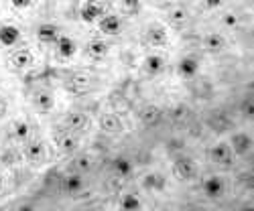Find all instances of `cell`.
I'll list each match as a JSON object with an SVG mask.
<instances>
[{"label": "cell", "instance_id": "6da1fadb", "mask_svg": "<svg viewBox=\"0 0 254 211\" xmlns=\"http://www.w3.org/2000/svg\"><path fill=\"white\" fill-rule=\"evenodd\" d=\"M173 171L181 181H193L197 177V164L191 157H177L173 162Z\"/></svg>", "mask_w": 254, "mask_h": 211}, {"label": "cell", "instance_id": "7a4b0ae2", "mask_svg": "<svg viewBox=\"0 0 254 211\" xmlns=\"http://www.w3.org/2000/svg\"><path fill=\"white\" fill-rule=\"evenodd\" d=\"M209 160L214 162V164H220V166H230L232 160H234V153H232L230 144L224 142V140L211 144V149H209Z\"/></svg>", "mask_w": 254, "mask_h": 211}, {"label": "cell", "instance_id": "3957f363", "mask_svg": "<svg viewBox=\"0 0 254 211\" xmlns=\"http://www.w3.org/2000/svg\"><path fill=\"white\" fill-rule=\"evenodd\" d=\"M25 157L31 162H43L47 158V146L41 138H29L25 140Z\"/></svg>", "mask_w": 254, "mask_h": 211}, {"label": "cell", "instance_id": "277c9868", "mask_svg": "<svg viewBox=\"0 0 254 211\" xmlns=\"http://www.w3.org/2000/svg\"><path fill=\"white\" fill-rule=\"evenodd\" d=\"M8 61H10V65L14 69H29V67H33V63H35V55H33V51L29 47H18V49H14L10 53Z\"/></svg>", "mask_w": 254, "mask_h": 211}, {"label": "cell", "instance_id": "5b68a950", "mask_svg": "<svg viewBox=\"0 0 254 211\" xmlns=\"http://www.w3.org/2000/svg\"><path fill=\"white\" fill-rule=\"evenodd\" d=\"M67 86H69V90H73L77 94H86L94 88V77L86 71H75V73L69 75Z\"/></svg>", "mask_w": 254, "mask_h": 211}, {"label": "cell", "instance_id": "8992f818", "mask_svg": "<svg viewBox=\"0 0 254 211\" xmlns=\"http://www.w3.org/2000/svg\"><path fill=\"white\" fill-rule=\"evenodd\" d=\"M201 187H203V193H205L209 199H220V197L226 195V181H224V177H220V175L207 177Z\"/></svg>", "mask_w": 254, "mask_h": 211}, {"label": "cell", "instance_id": "52a82bcc", "mask_svg": "<svg viewBox=\"0 0 254 211\" xmlns=\"http://www.w3.org/2000/svg\"><path fill=\"white\" fill-rule=\"evenodd\" d=\"M199 71V59L195 55H183L177 61V73L183 79H193Z\"/></svg>", "mask_w": 254, "mask_h": 211}, {"label": "cell", "instance_id": "ba28073f", "mask_svg": "<svg viewBox=\"0 0 254 211\" xmlns=\"http://www.w3.org/2000/svg\"><path fill=\"white\" fill-rule=\"evenodd\" d=\"M144 39H146V43H149L151 47H163V45H167L169 33H167V29H165L163 25L153 23V25L146 27V31H144Z\"/></svg>", "mask_w": 254, "mask_h": 211}, {"label": "cell", "instance_id": "9c48e42d", "mask_svg": "<svg viewBox=\"0 0 254 211\" xmlns=\"http://www.w3.org/2000/svg\"><path fill=\"white\" fill-rule=\"evenodd\" d=\"M106 12H104V6L98 2V0H86L81 6H79V18L83 23H94V20L102 18Z\"/></svg>", "mask_w": 254, "mask_h": 211}, {"label": "cell", "instance_id": "30bf717a", "mask_svg": "<svg viewBox=\"0 0 254 211\" xmlns=\"http://www.w3.org/2000/svg\"><path fill=\"white\" fill-rule=\"evenodd\" d=\"M228 144H230L232 153H234L236 157H244V155H248V153L252 151V138H250V134H246V132L232 134V138H230Z\"/></svg>", "mask_w": 254, "mask_h": 211}, {"label": "cell", "instance_id": "8fae6325", "mask_svg": "<svg viewBox=\"0 0 254 211\" xmlns=\"http://www.w3.org/2000/svg\"><path fill=\"white\" fill-rule=\"evenodd\" d=\"M37 39L41 41V43H45V45H55V41L59 39L61 35V29L55 25V23H41L35 31Z\"/></svg>", "mask_w": 254, "mask_h": 211}, {"label": "cell", "instance_id": "7c38bea8", "mask_svg": "<svg viewBox=\"0 0 254 211\" xmlns=\"http://www.w3.org/2000/svg\"><path fill=\"white\" fill-rule=\"evenodd\" d=\"M20 41V29L12 23H2L0 25V45L2 47H14Z\"/></svg>", "mask_w": 254, "mask_h": 211}, {"label": "cell", "instance_id": "4fadbf2b", "mask_svg": "<svg viewBox=\"0 0 254 211\" xmlns=\"http://www.w3.org/2000/svg\"><path fill=\"white\" fill-rule=\"evenodd\" d=\"M55 53L61 57V59H71L75 53H77V43L67 37V35H59V39L55 41Z\"/></svg>", "mask_w": 254, "mask_h": 211}, {"label": "cell", "instance_id": "5bb4252c", "mask_svg": "<svg viewBox=\"0 0 254 211\" xmlns=\"http://www.w3.org/2000/svg\"><path fill=\"white\" fill-rule=\"evenodd\" d=\"M83 177H81V173H75V171H71L69 175H65L61 179V189L65 191L67 195H77V193H81L83 191Z\"/></svg>", "mask_w": 254, "mask_h": 211}, {"label": "cell", "instance_id": "9a60e30c", "mask_svg": "<svg viewBox=\"0 0 254 211\" xmlns=\"http://www.w3.org/2000/svg\"><path fill=\"white\" fill-rule=\"evenodd\" d=\"M98 122H100V128L106 134H120L122 132V120L114 112H104Z\"/></svg>", "mask_w": 254, "mask_h": 211}, {"label": "cell", "instance_id": "2e32d148", "mask_svg": "<svg viewBox=\"0 0 254 211\" xmlns=\"http://www.w3.org/2000/svg\"><path fill=\"white\" fill-rule=\"evenodd\" d=\"M138 118L144 126H157L163 122V110L159 106H144V108L138 112Z\"/></svg>", "mask_w": 254, "mask_h": 211}, {"label": "cell", "instance_id": "e0dca14e", "mask_svg": "<svg viewBox=\"0 0 254 211\" xmlns=\"http://www.w3.org/2000/svg\"><path fill=\"white\" fill-rule=\"evenodd\" d=\"M203 49L207 51V53H222L224 49H226V39H224V35H220V33H207L205 37H203Z\"/></svg>", "mask_w": 254, "mask_h": 211}, {"label": "cell", "instance_id": "ac0fdd59", "mask_svg": "<svg viewBox=\"0 0 254 211\" xmlns=\"http://www.w3.org/2000/svg\"><path fill=\"white\" fill-rule=\"evenodd\" d=\"M120 29H122V20H120L118 14H104V16L100 18V31H102L104 35L114 37V35L120 33Z\"/></svg>", "mask_w": 254, "mask_h": 211}, {"label": "cell", "instance_id": "d6986e66", "mask_svg": "<svg viewBox=\"0 0 254 211\" xmlns=\"http://www.w3.org/2000/svg\"><path fill=\"white\" fill-rule=\"evenodd\" d=\"M33 104H35V108L41 110V112H49L53 110V106H55V98L49 90H37L33 94Z\"/></svg>", "mask_w": 254, "mask_h": 211}, {"label": "cell", "instance_id": "ffe728a7", "mask_svg": "<svg viewBox=\"0 0 254 211\" xmlns=\"http://www.w3.org/2000/svg\"><path fill=\"white\" fill-rule=\"evenodd\" d=\"M57 146H59V151L61 153H65V155H73L77 149H79V140L73 132H61L57 136Z\"/></svg>", "mask_w": 254, "mask_h": 211}, {"label": "cell", "instance_id": "44dd1931", "mask_svg": "<svg viewBox=\"0 0 254 211\" xmlns=\"http://www.w3.org/2000/svg\"><path fill=\"white\" fill-rule=\"evenodd\" d=\"M65 126H67V130L79 132L88 126V116L83 112H79V110H71V112L65 114Z\"/></svg>", "mask_w": 254, "mask_h": 211}, {"label": "cell", "instance_id": "7402d4cb", "mask_svg": "<svg viewBox=\"0 0 254 211\" xmlns=\"http://www.w3.org/2000/svg\"><path fill=\"white\" fill-rule=\"evenodd\" d=\"M86 53L92 59H104V57H108V53H110V45L106 43V41H102V39H94L86 45Z\"/></svg>", "mask_w": 254, "mask_h": 211}, {"label": "cell", "instance_id": "603a6c76", "mask_svg": "<svg viewBox=\"0 0 254 211\" xmlns=\"http://www.w3.org/2000/svg\"><path fill=\"white\" fill-rule=\"evenodd\" d=\"M142 67H144L146 73L159 75V73H163V69H165V59H163L161 55H157V53H151V55H146V57L142 59Z\"/></svg>", "mask_w": 254, "mask_h": 211}, {"label": "cell", "instance_id": "cb8c5ba5", "mask_svg": "<svg viewBox=\"0 0 254 211\" xmlns=\"http://www.w3.org/2000/svg\"><path fill=\"white\" fill-rule=\"evenodd\" d=\"M10 136L18 142H25L31 138V124L27 120H14L10 124Z\"/></svg>", "mask_w": 254, "mask_h": 211}, {"label": "cell", "instance_id": "d4e9b609", "mask_svg": "<svg viewBox=\"0 0 254 211\" xmlns=\"http://www.w3.org/2000/svg\"><path fill=\"white\" fill-rule=\"evenodd\" d=\"M167 185V179L163 173H146L142 177V187L146 191H163Z\"/></svg>", "mask_w": 254, "mask_h": 211}, {"label": "cell", "instance_id": "484cf974", "mask_svg": "<svg viewBox=\"0 0 254 211\" xmlns=\"http://www.w3.org/2000/svg\"><path fill=\"white\" fill-rule=\"evenodd\" d=\"M69 166H71V171H75V173H90L92 168H94V158L90 157V155H75L73 158H71V162H69Z\"/></svg>", "mask_w": 254, "mask_h": 211}, {"label": "cell", "instance_id": "4316f807", "mask_svg": "<svg viewBox=\"0 0 254 211\" xmlns=\"http://www.w3.org/2000/svg\"><path fill=\"white\" fill-rule=\"evenodd\" d=\"M112 168H114V173H116L118 177H122V179H128V177L134 173V164H132V160H130V158H126V157H118V158H114Z\"/></svg>", "mask_w": 254, "mask_h": 211}, {"label": "cell", "instance_id": "83f0119b", "mask_svg": "<svg viewBox=\"0 0 254 211\" xmlns=\"http://www.w3.org/2000/svg\"><path fill=\"white\" fill-rule=\"evenodd\" d=\"M167 20L173 27H183V25H187V20H189V10L185 6H173L171 10L167 12Z\"/></svg>", "mask_w": 254, "mask_h": 211}, {"label": "cell", "instance_id": "f1b7e54d", "mask_svg": "<svg viewBox=\"0 0 254 211\" xmlns=\"http://www.w3.org/2000/svg\"><path fill=\"white\" fill-rule=\"evenodd\" d=\"M142 203H140V199L134 195V193H126V195H122V199H120V207L124 209V211H134V209H138Z\"/></svg>", "mask_w": 254, "mask_h": 211}, {"label": "cell", "instance_id": "f546056e", "mask_svg": "<svg viewBox=\"0 0 254 211\" xmlns=\"http://www.w3.org/2000/svg\"><path fill=\"white\" fill-rule=\"evenodd\" d=\"M222 25L228 27V29H236V27L240 25V18H238V14H234V12H226V14L222 16Z\"/></svg>", "mask_w": 254, "mask_h": 211}, {"label": "cell", "instance_id": "4dcf8cb0", "mask_svg": "<svg viewBox=\"0 0 254 211\" xmlns=\"http://www.w3.org/2000/svg\"><path fill=\"white\" fill-rule=\"evenodd\" d=\"M242 114H244V118H248V120L254 118V102H252V98H246V100H244V104H242Z\"/></svg>", "mask_w": 254, "mask_h": 211}, {"label": "cell", "instance_id": "1f68e13d", "mask_svg": "<svg viewBox=\"0 0 254 211\" xmlns=\"http://www.w3.org/2000/svg\"><path fill=\"white\" fill-rule=\"evenodd\" d=\"M120 4L126 10H138L140 8V0H120Z\"/></svg>", "mask_w": 254, "mask_h": 211}, {"label": "cell", "instance_id": "d6a6232c", "mask_svg": "<svg viewBox=\"0 0 254 211\" xmlns=\"http://www.w3.org/2000/svg\"><path fill=\"white\" fill-rule=\"evenodd\" d=\"M201 2H203V6H205V8L214 10V8H220V6L224 4V0H201Z\"/></svg>", "mask_w": 254, "mask_h": 211}, {"label": "cell", "instance_id": "836d02e7", "mask_svg": "<svg viewBox=\"0 0 254 211\" xmlns=\"http://www.w3.org/2000/svg\"><path fill=\"white\" fill-rule=\"evenodd\" d=\"M10 4L14 8H29L33 4V0H10Z\"/></svg>", "mask_w": 254, "mask_h": 211}, {"label": "cell", "instance_id": "e575fe53", "mask_svg": "<svg viewBox=\"0 0 254 211\" xmlns=\"http://www.w3.org/2000/svg\"><path fill=\"white\" fill-rule=\"evenodd\" d=\"M6 114H8V104H6V100L2 96H0V120H2Z\"/></svg>", "mask_w": 254, "mask_h": 211}, {"label": "cell", "instance_id": "d590c367", "mask_svg": "<svg viewBox=\"0 0 254 211\" xmlns=\"http://www.w3.org/2000/svg\"><path fill=\"white\" fill-rule=\"evenodd\" d=\"M177 149H181V142L179 140H169V151H177Z\"/></svg>", "mask_w": 254, "mask_h": 211}, {"label": "cell", "instance_id": "8d00e7d4", "mask_svg": "<svg viewBox=\"0 0 254 211\" xmlns=\"http://www.w3.org/2000/svg\"><path fill=\"white\" fill-rule=\"evenodd\" d=\"M2 189H4V177L0 175V193H2Z\"/></svg>", "mask_w": 254, "mask_h": 211}]
</instances>
